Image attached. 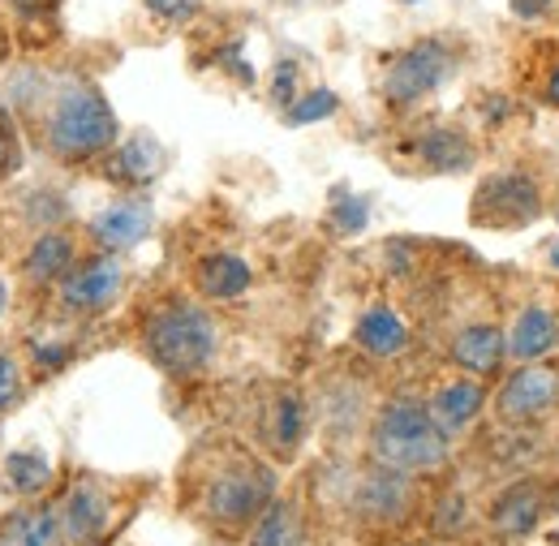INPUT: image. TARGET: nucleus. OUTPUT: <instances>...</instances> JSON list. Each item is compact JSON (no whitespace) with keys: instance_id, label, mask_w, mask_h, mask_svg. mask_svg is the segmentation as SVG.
I'll list each match as a JSON object with an SVG mask.
<instances>
[{"instance_id":"f257e3e1","label":"nucleus","mask_w":559,"mask_h":546,"mask_svg":"<svg viewBox=\"0 0 559 546\" xmlns=\"http://www.w3.org/2000/svg\"><path fill=\"white\" fill-rule=\"evenodd\" d=\"M13 104L39 108V138L61 164H91L121 142V121L108 95L86 78L52 82L48 73L26 69Z\"/></svg>"},{"instance_id":"f03ea898","label":"nucleus","mask_w":559,"mask_h":546,"mask_svg":"<svg viewBox=\"0 0 559 546\" xmlns=\"http://www.w3.org/2000/svg\"><path fill=\"white\" fill-rule=\"evenodd\" d=\"M370 461L396 474H430L448 461V435L414 396H396L370 422Z\"/></svg>"},{"instance_id":"7ed1b4c3","label":"nucleus","mask_w":559,"mask_h":546,"mask_svg":"<svg viewBox=\"0 0 559 546\" xmlns=\"http://www.w3.org/2000/svg\"><path fill=\"white\" fill-rule=\"evenodd\" d=\"M142 348L164 375L194 379L211 366L219 332L199 301H164L142 319Z\"/></svg>"},{"instance_id":"20e7f679","label":"nucleus","mask_w":559,"mask_h":546,"mask_svg":"<svg viewBox=\"0 0 559 546\" xmlns=\"http://www.w3.org/2000/svg\"><path fill=\"white\" fill-rule=\"evenodd\" d=\"M276 499V470L254 452L233 448L203 482V517L224 534H241Z\"/></svg>"},{"instance_id":"39448f33","label":"nucleus","mask_w":559,"mask_h":546,"mask_svg":"<svg viewBox=\"0 0 559 546\" xmlns=\"http://www.w3.org/2000/svg\"><path fill=\"white\" fill-rule=\"evenodd\" d=\"M452 73H456V48H452V39L426 35V39L409 44L405 52L392 57V66L383 73V99H388V108L405 112V108L421 104L426 95H435Z\"/></svg>"},{"instance_id":"423d86ee","label":"nucleus","mask_w":559,"mask_h":546,"mask_svg":"<svg viewBox=\"0 0 559 546\" xmlns=\"http://www.w3.org/2000/svg\"><path fill=\"white\" fill-rule=\"evenodd\" d=\"M559 410V366L556 361H525L516 366L499 392H495V413L503 426H530L538 417Z\"/></svg>"},{"instance_id":"0eeeda50","label":"nucleus","mask_w":559,"mask_h":546,"mask_svg":"<svg viewBox=\"0 0 559 546\" xmlns=\"http://www.w3.org/2000/svg\"><path fill=\"white\" fill-rule=\"evenodd\" d=\"M543 215V194L525 173H495L474 190L469 219L483 228H521Z\"/></svg>"},{"instance_id":"6e6552de","label":"nucleus","mask_w":559,"mask_h":546,"mask_svg":"<svg viewBox=\"0 0 559 546\" xmlns=\"http://www.w3.org/2000/svg\"><path fill=\"white\" fill-rule=\"evenodd\" d=\"M121 288H126V268H121V259L99 250V254L73 263L70 272L61 275L57 297H61V306H66L70 314H99V310H108V306L121 297Z\"/></svg>"},{"instance_id":"1a4fd4ad","label":"nucleus","mask_w":559,"mask_h":546,"mask_svg":"<svg viewBox=\"0 0 559 546\" xmlns=\"http://www.w3.org/2000/svg\"><path fill=\"white\" fill-rule=\"evenodd\" d=\"M155 228V211L146 199H117L112 206H104L95 219H91V237L104 254H126L142 246Z\"/></svg>"},{"instance_id":"9d476101","label":"nucleus","mask_w":559,"mask_h":546,"mask_svg":"<svg viewBox=\"0 0 559 546\" xmlns=\"http://www.w3.org/2000/svg\"><path fill=\"white\" fill-rule=\"evenodd\" d=\"M409 503H414V482H409V474H396V470H383V465H374L366 478L357 482V490H353L357 517L379 521V525L401 521L409 512Z\"/></svg>"},{"instance_id":"9b49d317","label":"nucleus","mask_w":559,"mask_h":546,"mask_svg":"<svg viewBox=\"0 0 559 546\" xmlns=\"http://www.w3.org/2000/svg\"><path fill=\"white\" fill-rule=\"evenodd\" d=\"M112 525V499L95 482H78L61 503V530L73 546H99Z\"/></svg>"},{"instance_id":"f8f14e48","label":"nucleus","mask_w":559,"mask_h":546,"mask_svg":"<svg viewBox=\"0 0 559 546\" xmlns=\"http://www.w3.org/2000/svg\"><path fill=\"white\" fill-rule=\"evenodd\" d=\"M543 512H547V482H512L490 503V530L503 534V538H525V534H534L543 525Z\"/></svg>"},{"instance_id":"ddd939ff","label":"nucleus","mask_w":559,"mask_h":546,"mask_svg":"<svg viewBox=\"0 0 559 546\" xmlns=\"http://www.w3.org/2000/svg\"><path fill=\"white\" fill-rule=\"evenodd\" d=\"M487 405V383H478L474 375H461V379H448L430 401L426 410L435 417V426L452 439V435H465L474 426V417Z\"/></svg>"},{"instance_id":"4468645a","label":"nucleus","mask_w":559,"mask_h":546,"mask_svg":"<svg viewBox=\"0 0 559 546\" xmlns=\"http://www.w3.org/2000/svg\"><path fill=\"white\" fill-rule=\"evenodd\" d=\"M164 173V146L159 138L139 130V134L121 138L112 146V159H108V177L130 186V190H146L155 177Z\"/></svg>"},{"instance_id":"2eb2a0df","label":"nucleus","mask_w":559,"mask_h":546,"mask_svg":"<svg viewBox=\"0 0 559 546\" xmlns=\"http://www.w3.org/2000/svg\"><path fill=\"white\" fill-rule=\"evenodd\" d=\"M448 357H452L465 375L483 379V375H495L499 361L508 357V336H503L495 323H469L465 332H456V341H452V348H448Z\"/></svg>"},{"instance_id":"dca6fc26","label":"nucleus","mask_w":559,"mask_h":546,"mask_svg":"<svg viewBox=\"0 0 559 546\" xmlns=\"http://www.w3.org/2000/svg\"><path fill=\"white\" fill-rule=\"evenodd\" d=\"M70 268H73V237L61 233V228H44L31 241L26 259H22V280L31 288H44V284H61V275L70 272Z\"/></svg>"},{"instance_id":"f3484780","label":"nucleus","mask_w":559,"mask_h":546,"mask_svg":"<svg viewBox=\"0 0 559 546\" xmlns=\"http://www.w3.org/2000/svg\"><path fill=\"white\" fill-rule=\"evenodd\" d=\"M559 344V319L547 306H530L516 314L512 332H508V357L512 361H543L551 357V348Z\"/></svg>"},{"instance_id":"a211bd4d","label":"nucleus","mask_w":559,"mask_h":546,"mask_svg":"<svg viewBox=\"0 0 559 546\" xmlns=\"http://www.w3.org/2000/svg\"><path fill=\"white\" fill-rule=\"evenodd\" d=\"M61 508L52 503H35V508H17L0 521V546H61Z\"/></svg>"},{"instance_id":"6ab92c4d","label":"nucleus","mask_w":559,"mask_h":546,"mask_svg":"<svg viewBox=\"0 0 559 546\" xmlns=\"http://www.w3.org/2000/svg\"><path fill=\"white\" fill-rule=\"evenodd\" d=\"M263 439L276 456H293L306 439V401L293 392V388H280L267 405V417H263Z\"/></svg>"},{"instance_id":"aec40b11","label":"nucleus","mask_w":559,"mask_h":546,"mask_svg":"<svg viewBox=\"0 0 559 546\" xmlns=\"http://www.w3.org/2000/svg\"><path fill=\"white\" fill-rule=\"evenodd\" d=\"M353 341H357L361 353H370V357H401L409 348V328H405V319L392 306H370L357 319Z\"/></svg>"},{"instance_id":"412c9836","label":"nucleus","mask_w":559,"mask_h":546,"mask_svg":"<svg viewBox=\"0 0 559 546\" xmlns=\"http://www.w3.org/2000/svg\"><path fill=\"white\" fill-rule=\"evenodd\" d=\"M254 284V272L246 268V259H237V254H203L199 263H194V288L211 297V301H233V297H241L246 288Z\"/></svg>"},{"instance_id":"4be33fe9","label":"nucleus","mask_w":559,"mask_h":546,"mask_svg":"<svg viewBox=\"0 0 559 546\" xmlns=\"http://www.w3.org/2000/svg\"><path fill=\"white\" fill-rule=\"evenodd\" d=\"M418 159L430 173L452 177V173L474 168V142L461 130H452V126H435V130H426L418 138Z\"/></svg>"},{"instance_id":"5701e85b","label":"nucleus","mask_w":559,"mask_h":546,"mask_svg":"<svg viewBox=\"0 0 559 546\" xmlns=\"http://www.w3.org/2000/svg\"><path fill=\"white\" fill-rule=\"evenodd\" d=\"M250 546H306V521L293 499H272L250 530Z\"/></svg>"},{"instance_id":"b1692460","label":"nucleus","mask_w":559,"mask_h":546,"mask_svg":"<svg viewBox=\"0 0 559 546\" xmlns=\"http://www.w3.org/2000/svg\"><path fill=\"white\" fill-rule=\"evenodd\" d=\"M4 478L9 486L17 490V495H26V499H35V495H44L48 486H52V461L48 456H39V452H9L4 456Z\"/></svg>"},{"instance_id":"393cba45","label":"nucleus","mask_w":559,"mask_h":546,"mask_svg":"<svg viewBox=\"0 0 559 546\" xmlns=\"http://www.w3.org/2000/svg\"><path fill=\"white\" fill-rule=\"evenodd\" d=\"M336 108H341V95L328 91V86H314V91H306V95H297V99L288 104L284 121H288V126H314V121L336 117Z\"/></svg>"},{"instance_id":"a878e982","label":"nucleus","mask_w":559,"mask_h":546,"mask_svg":"<svg viewBox=\"0 0 559 546\" xmlns=\"http://www.w3.org/2000/svg\"><path fill=\"white\" fill-rule=\"evenodd\" d=\"M22 388H26V375H22V361L0 348V413H9L22 401Z\"/></svg>"},{"instance_id":"bb28decb","label":"nucleus","mask_w":559,"mask_h":546,"mask_svg":"<svg viewBox=\"0 0 559 546\" xmlns=\"http://www.w3.org/2000/svg\"><path fill=\"white\" fill-rule=\"evenodd\" d=\"M142 9L159 22H168V26H186L203 13V0H142Z\"/></svg>"},{"instance_id":"cd10ccee","label":"nucleus","mask_w":559,"mask_h":546,"mask_svg":"<svg viewBox=\"0 0 559 546\" xmlns=\"http://www.w3.org/2000/svg\"><path fill=\"white\" fill-rule=\"evenodd\" d=\"M366 199H357V194H349V190H341L336 194V206H332V224H336V233H361L366 228Z\"/></svg>"},{"instance_id":"c85d7f7f","label":"nucleus","mask_w":559,"mask_h":546,"mask_svg":"<svg viewBox=\"0 0 559 546\" xmlns=\"http://www.w3.org/2000/svg\"><path fill=\"white\" fill-rule=\"evenodd\" d=\"M435 530H439V534H461V530H465V503H461L456 495L435 508Z\"/></svg>"},{"instance_id":"c756f323","label":"nucleus","mask_w":559,"mask_h":546,"mask_svg":"<svg viewBox=\"0 0 559 546\" xmlns=\"http://www.w3.org/2000/svg\"><path fill=\"white\" fill-rule=\"evenodd\" d=\"M293 91H297V66H293V61H280L276 78H272V99H276L280 108H288V104L297 99Z\"/></svg>"},{"instance_id":"7c9ffc66","label":"nucleus","mask_w":559,"mask_h":546,"mask_svg":"<svg viewBox=\"0 0 559 546\" xmlns=\"http://www.w3.org/2000/svg\"><path fill=\"white\" fill-rule=\"evenodd\" d=\"M13 17H22V22H35V17H48L52 9H57V0H0Z\"/></svg>"},{"instance_id":"2f4dec72","label":"nucleus","mask_w":559,"mask_h":546,"mask_svg":"<svg viewBox=\"0 0 559 546\" xmlns=\"http://www.w3.org/2000/svg\"><path fill=\"white\" fill-rule=\"evenodd\" d=\"M508 9H512L521 22H538V17H547V13L556 9V0H508Z\"/></svg>"},{"instance_id":"473e14b6","label":"nucleus","mask_w":559,"mask_h":546,"mask_svg":"<svg viewBox=\"0 0 559 546\" xmlns=\"http://www.w3.org/2000/svg\"><path fill=\"white\" fill-rule=\"evenodd\" d=\"M543 99H547V108H559V61L551 66L547 82H543Z\"/></svg>"},{"instance_id":"72a5a7b5","label":"nucleus","mask_w":559,"mask_h":546,"mask_svg":"<svg viewBox=\"0 0 559 546\" xmlns=\"http://www.w3.org/2000/svg\"><path fill=\"white\" fill-rule=\"evenodd\" d=\"M4 61H9V31L0 26V69H4Z\"/></svg>"},{"instance_id":"f704fd0d","label":"nucleus","mask_w":559,"mask_h":546,"mask_svg":"<svg viewBox=\"0 0 559 546\" xmlns=\"http://www.w3.org/2000/svg\"><path fill=\"white\" fill-rule=\"evenodd\" d=\"M4 310H9V284L0 280V319H4Z\"/></svg>"},{"instance_id":"c9c22d12","label":"nucleus","mask_w":559,"mask_h":546,"mask_svg":"<svg viewBox=\"0 0 559 546\" xmlns=\"http://www.w3.org/2000/svg\"><path fill=\"white\" fill-rule=\"evenodd\" d=\"M551 268H559V246L551 250Z\"/></svg>"}]
</instances>
